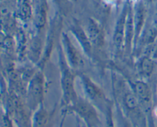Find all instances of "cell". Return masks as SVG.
Instances as JSON below:
<instances>
[{
    "mask_svg": "<svg viewBox=\"0 0 157 127\" xmlns=\"http://www.w3.org/2000/svg\"><path fill=\"white\" fill-rule=\"evenodd\" d=\"M134 23H133V10L132 5L129 2V9L127 12L125 29V42H124V52L126 54H130L134 47Z\"/></svg>",
    "mask_w": 157,
    "mask_h": 127,
    "instance_id": "obj_12",
    "label": "cell"
},
{
    "mask_svg": "<svg viewBox=\"0 0 157 127\" xmlns=\"http://www.w3.org/2000/svg\"><path fill=\"white\" fill-rule=\"evenodd\" d=\"M70 32L80 45V47L88 59L94 58V47L89 40L85 30L78 22H74L70 27Z\"/></svg>",
    "mask_w": 157,
    "mask_h": 127,
    "instance_id": "obj_10",
    "label": "cell"
},
{
    "mask_svg": "<svg viewBox=\"0 0 157 127\" xmlns=\"http://www.w3.org/2000/svg\"><path fill=\"white\" fill-rule=\"evenodd\" d=\"M113 90L117 109L133 127H146L145 113L143 110L128 80L113 77Z\"/></svg>",
    "mask_w": 157,
    "mask_h": 127,
    "instance_id": "obj_1",
    "label": "cell"
},
{
    "mask_svg": "<svg viewBox=\"0 0 157 127\" xmlns=\"http://www.w3.org/2000/svg\"><path fill=\"white\" fill-rule=\"evenodd\" d=\"M113 106H114V103L111 100L104 113V118H105V127H116L114 122V114H113Z\"/></svg>",
    "mask_w": 157,
    "mask_h": 127,
    "instance_id": "obj_16",
    "label": "cell"
},
{
    "mask_svg": "<svg viewBox=\"0 0 157 127\" xmlns=\"http://www.w3.org/2000/svg\"><path fill=\"white\" fill-rule=\"evenodd\" d=\"M136 69L143 77H149L153 70V62L148 57H142L136 63Z\"/></svg>",
    "mask_w": 157,
    "mask_h": 127,
    "instance_id": "obj_15",
    "label": "cell"
},
{
    "mask_svg": "<svg viewBox=\"0 0 157 127\" xmlns=\"http://www.w3.org/2000/svg\"><path fill=\"white\" fill-rule=\"evenodd\" d=\"M6 107V112L17 127H32L33 113L28 107L24 96L9 91Z\"/></svg>",
    "mask_w": 157,
    "mask_h": 127,
    "instance_id": "obj_4",
    "label": "cell"
},
{
    "mask_svg": "<svg viewBox=\"0 0 157 127\" xmlns=\"http://www.w3.org/2000/svg\"><path fill=\"white\" fill-rule=\"evenodd\" d=\"M61 116H62V118H61V122H60L59 127H63V126H64V119H65V118H66V116H67V115L61 114Z\"/></svg>",
    "mask_w": 157,
    "mask_h": 127,
    "instance_id": "obj_18",
    "label": "cell"
},
{
    "mask_svg": "<svg viewBox=\"0 0 157 127\" xmlns=\"http://www.w3.org/2000/svg\"><path fill=\"white\" fill-rule=\"evenodd\" d=\"M57 51L58 58V67L60 72V86L61 90V108L62 109L70 105L79 95L75 88V81L78 77V72L70 67L63 51L61 41L57 44Z\"/></svg>",
    "mask_w": 157,
    "mask_h": 127,
    "instance_id": "obj_2",
    "label": "cell"
},
{
    "mask_svg": "<svg viewBox=\"0 0 157 127\" xmlns=\"http://www.w3.org/2000/svg\"><path fill=\"white\" fill-rule=\"evenodd\" d=\"M129 9V2L124 6L122 12L120 14L113 33V44L117 54L124 52V42H125V29L127 12Z\"/></svg>",
    "mask_w": 157,
    "mask_h": 127,
    "instance_id": "obj_8",
    "label": "cell"
},
{
    "mask_svg": "<svg viewBox=\"0 0 157 127\" xmlns=\"http://www.w3.org/2000/svg\"><path fill=\"white\" fill-rule=\"evenodd\" d=\"M61 110V114H75L84 122L85 127H99L101 125L98 109L85 97L78 96L72 103Z\"/></svg>",
    "mask_w": 157,
    "mask_h": 127,
    "instance_id": "obj_3",
    "label": "cell"
},
{
    "mask_svg": "<svg viewBox=\"0 0 157 127\" xmlns=\"http://www.w3.org/2000/svg\"><path fill=\"white\" fill-rule=\"evenodd\" d=\"M78 77L81 80V87L84 93V97L91 102L98 109V110L104 114L111 99L107 98L102 88L87 74L79 73Z\"/></svg>",
    "mask_w": 157,
    "mask_h": 127,
    "instance_id": "obj_6",
    "label": "cell"
},
{
    "mask_svg": "<svg viewBox=\"0 0 157 127\" xmlns=\"http://www.w3.org/2000/svg\"><path fill=\"white\" fill-rule=\"evenodd\" d=\"M84 30L94 48H101L104 45L105 38L104 31L94 19L89 18Z\"/></svg>",
    "mask_w": 157,
    "mask_h": 127,
    "instance_id": "obj_11",
    "label": "cell"
},
{
    "mask_svg": "<svg viewBox=\"0 0 157 127\" xmlns=\"http://www.w3.org/2000/svg\"><path fill=\"white\" fill-rule=\"evenodd\" d=\"M133 10V23H134V48L137 44V41L139 39L140 35L142 31L143 26L144 23V18H145V12L143 7V5L140 2L136 3L134 6Z\"/></svg>",
    "mask_w": 157,
    "mask_h": 127,
    "instance_id": "obj_14",
    "label": "cell"
},
{
    "mask_svg": "<svg viewBox=\"0 0 157 127\" xmlns=\"http://www.w3.org/2000/svg\"><path fill=\"white\" fill-rule=\"evenodd\" d=\"M61 44L67 63L73 70L78 73L86 67L87 59L81 49H79L72 41L68 34L63 32L61 37Z\"/></svg>",
    "mask_w": 157,
    "mask_h": 127,
    "instance_id": "obj_7",
    "label": "cell"
},
{
    "mask_svg": "<svg viewBox=\"0 0 157 127\" xmlns=\"http://www.w3.org/2000/svg\"><path fill=\"white\" fill-rule=\"evenodd\" d=\"M0 127H14L13 121L6 112L0 113Z\"/></svg>",
    "mask_w": 157,
    "mask_h": 127,
    "instance_id": "obj_17",
    "label": "cell"
},
{
    "mask_svg": "<svg viewBox=\"0 0 157 127\" xmlns=\"http://www.w3.org/2000/svg\"><path fill=\"white\" fill-rule=\"evenodd\" d=\"M153 23H154V25L155 27L157 28V15L155 16V18H154V21H153Z\"/></svg>",
    "mask_w": 157,
    "mask_h": 127,
    "instance_id": "obj_19",
    "label": "cell"
},
{
    "mask_svg": "<svg viewBox=\"0 0 157 127\" xmlns=\"http://www.w3.org/2000/svg\"><path fill=\"white\" fill-rule=\"evenodd\" d=\"M57 112V105L51 110L41 105L32 115V127H53Z\"/></svg>",
    "mask_w": 157,
    "mask_h": 127,
    "instance_id": "obj_9",
    "label": "cell"
},
{
    "mask_svg": "<svg viewBox=\"0 0 157 127\" xmlns=\"http://www.w3.org/2000/svg\"><path fill=\"white\" fill-rule=\"evenodd\" d=\"M48 4L46 0H38L34 12V23L38 34L44 30L47 24Z\"/></svg>",
    "mask_w": 157,
    "mask_h": 127,
    "instance_id": "obj_13",
    "label": "cell"
},
{
    "mask_svg": "<svg viewBox=\"0 0 157 127\" xmlns=\"http://www.w3.org/2000/svg\"><path fill=\"white\" fill-rule=\"evenodd\" d=\"M46 93V79L41 69H38L28 83L25 100L32 113L44 104Z\"/></svg>",
    "mask_w": 157,
    "mask_h": 127,
    "instance_id": "obj_5",
    "label": "cell"
}]
</instances>
